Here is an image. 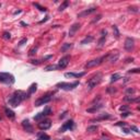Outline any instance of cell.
Returning <instances> with one entry per match:
<instances>
[{
  "label": "cell",
  "mask_w": 140,
  "mask_h": 140,
  "mask_svg": "<svg viewBox=\"0 0 140 140\" xmlns=\"http://www.w3.org/2000/svg\"><path fill=\"white\" fill-rule=\"evenodd\" d=\"M106 34H107V32L105 31V30H102V36H101V38H100L99 41V47H102L103 45L105 44V41H106Z\"/></svg>",
  "instance_id": "17"
},
{
  "label": "cell",
  "mask_w": 140,
  "mask_h": 140,
  "mask_svg": "<svg viewBox=\"0 0 140 140\" xmlns=\"http://www.w3.org/2000/svg\"><path fill=\"white\" fill-rule=\"evenodd\" d=\"M56 66H54V65H49V66H47V67L45 68V70H46V71H51V70H55L56 69Z\"/></svg>",
  "instance_id": "28"
},
{
  "label": "cell",
  "mask_w": 140,
  "mask_h": 140,
  "mask_svg": "<svg viewBox=\"0 0 140 140\" xmlns=\"http://www.w3.org/2000/svg\"><path fill=\"white\" fill-rule=\"evenodd\" d=\"M22 126H23V128H24L26 131H29V132H32V131H33L32 125L30 124V121H27V119H25V121H22Z\"/></svg>",
  "instance_id": "15"
},
{
  "label": "cell",
  "mask_w": 140,
  "mask_h": 140,
  "mask_svg": "<svg viewBox=\"0 0 140 140\" xmlns=\"http://www.w3.org/2000/svg\"><path fill=\"white\" fill-rule=\"evenodd\" d=\"M26 41H27L26 38H23L22 41H21V42L19 43V46H22V45H24V43H26Z\"/></svg>",
  "instance_id": "38"
},
{
  "label": "cell",
  "mask_w": 140,
  "mask_h": 140,
  "mask_svg": "<svg viewBox=\"0 0 140 140\" xmlns=\"http://www.w3.org/2000/svg\"><path fill=\"white\" fill-rule=\"evenodd\" d=\"M121 79V73H114L113 76H112V78H111V82L113 83V82H116L117 80H119Z\"/></svg>",
  "instance_id": "23"
},
{
  "label": "cell",
  "mask_w": 140,
  "mask_h": 140,
  "mask_svg": "<svg viewBox=\"0 0 140 140\" xmlns=\"http://www.w3.org/2000/svg\"><path fill=\"white\" fill-rule=\"evenodd\" d=\"M1 119H2V118H1V116H0V121H1Z\"/></svg>",
  "instance_id": "46"
},
{
  "label": "cell",
  "mask_w": 140,
  "mask_h": 140,
  "mask_svg": "<svg viewBox=\"0 0 140 140\" xmlns=\"http://www.w3.org/2000/svg\"><path fill=\"white\" fill-rule=\"evenodd\" d=\"M99 140H109L108 138H101V139H99Z\"/></svg>",
  "instance_id": "45"
},
{
  "label": "cell",
  "mask_w": 140,
  "mask_h": 140,
  "mask_svg": "<svg viewBox=\"0 0 140 140\" xmlns=\"http://www.w3.org/2000/svg\"><path fill=\"white\" fill-rule=\"evenodd\" d=\"M86 74V72H81V73H74V72H67L65 73V77L67 78H81Z\"/></svg>",
  "instance_id": "16"
},
{
  "label": "cell",
  "mask_w": 140,
  "mask_h": 140,
  "mask_svg": "<svg viewBox=\"0 0 140 140\" xmlns=\"http://www.w3.org/2000/svg\"><path fill=\"white\" fill-rule=\"evenodd\" d=\"M51 100V94H46V95H43L39 99L36 100L34 105L35 106H42V105H45V104H47V103H49Z\"/></svg>",
  "instance_id": "6"
},
{
  "label": "cell",
  "mask_w": 140,
  "mask_h": 140,
  "mask_svg": "<svg viewBox=\"0 0 140 140\" xmlns=\"http://www.w3.org/2000/svg\"><path fill=\"white\" fill-rule=\"evenodd\" d=\"M47 20H48V16H46V19H44V20H42V21H41V22H39V23H41V24H42V23H44V22H46V21H47Z\"/></svg>",
  "instance_id": "43"
},
{
  "label": "cell",
  "mask_w": 140,
  "mask_h": 140,
  "mask_svg": "<svg viewBox=\"0 0 140 140\" xmlns=\"http://www.w3.org/2000/svg\"><path fill=\"white\" fill-rule=\"evenodd\" d=\"M123 131H124L125 134H129V132H130V131H129V129H126V128H124V129H123Z\"/></svg>",
  "instance_id": "42"
},
{
  "label": "cell",
  "mask_w": 140,
  "mask_h": 140,
  "mask_svg": "<svg viewBox=\"0 0 140 140\" xmlns=\"http://www.w3.org/2000/svg\"><path fill=\"white\" fill-rule=\"evenodd\" d=\"M101 18H102V14H99V16H96V19H94L92 21V23H95V22H97V21H99V20H101Z\"/></svg>",
  "instance_id": "36"
},
{
  "label": "cell",
  "mask_w": 140,
  "mask_h": 140,
  "mask_svg": "<svg viewBox=\"0 0 140 140\" xmlns=\"http://www.w3.org/2000/svg\"><path fill=\"white\" fill-rule=\"evenodd\" d=\"M132 60H134V58H128V59H126V62H130Z\"/></svg>",
  "instance_id": "44"
},
{
  "label": "cell",
  "mask_w": 140,
  "mask_h": 140,
  "mask_svg": "<svg viewBox=\"0 0 140 140\" xmlns=\"http://www.w3.org/2000/svg\"><path fill=\"white\" fill-rule=\"evenodd\" d=\"M14 77L9 72H0V82L6 84H13L14 83Z\"/></svg>",
  "instance_id": "3"
},
{
  "label": "cell",
  "mask_w": 140,
  "mask_h": 140,
  "mask_svg": "<svg viewBox=\"0 0 140 140\" xmlns=\"http://www.w3.org/2000/svg\"><path fill=\"white\" fill-rule=\"evenodd\" d=\"M129 115H130L129 112H124V113L121 114V116H123V117H127V116H129Z\"/></svg>",
  "instance_id": "39"
},
{
  "label": "cell",
  "mask_w": 140,
  "mask_h": 140,
  "mask_svg": "<svg viewBox=\"0 0 140 140\" xmlns=\"http://www.w3.org/2000/svg\"><path fill=\"white\" fill-rule=\"evenodd\" d=\"M69 61H70V56H68V55H67V56L62 57L60 60H59L57 68H58V69H65V68L69 65Z\"/></svg>",
  "instance_id": "10"
},
{
  "label": "cell",
  "mask_w": 140,
  "mask_h": 140,
  "mask_svg": "<svg viewBox=\"0 0 140 140\" xmlns=\"http://www.w3.org/2000/svg\"><path fill=\"white\" fill-rule=\"evenodd\" d=\"M119 58V54H118L117 51H115V53H109L108 54V61H111V62H116L117 61V59Z\"/></svg>",
  "instance_id": "14"
},
{
  "label": "cell",
  "mask_w": 140,
  "mask_h": 140,
  "mask_svg": "<svg viewBox=\"0 0 140 140\" xmlns=\"http://www.w3.org/2000/svg\"><path fill=\"white\" fill-rule=\"evenodd\" d=\"M4 39H10L11 38V35H10V33H8V32H4L3 33V36H2Z\"/></svg>",
  "instance_id": "33"
},
{
  "label": "cell",
  "mask_w": 140,
  "mask_h": 140,
  "mask_svg": "<svg viewBox=\"0 0 140 140\" xmlns=\"http://www.w3.org/2000/svg\"><path fill=\"white\" fill-rule=\"evenodd\" d=\"M34 7H36V8H38V10H39V11H46V8H45V7H42V6H39V4H38V3H34Z\"/></svg>",
  "instance_id": "29"
},
{
  "label": "cell",
  "mask_w": 140,
  "mask_h": 140,
  "mask_svg": "<svg viewBox=\"0 0 140 140\" xmlns=\"http://www.w3.org/2000/svg\"><path fill=\"white\" fill-rule=\"evenodd\" d=\"M107 57H108V54L105 55V56H102V57L96 58V59H92V60L88 61V62L84 65V68L88 69V68H93V67H95V66H99V65H101L103 62V60L107 59Z\"/></svg>",
  "instance_id": "4"
},
{
  "label": "cell",
  "mask_w": 140,
  "mask_h": 140,
  "mask_svg": "<svg viewBox=\"0 0 140 140\" xmlns=\"http://www.w3.org/2000/svg\"><path fill=\"white\" fill-rule=\"evenodd\" d=\"M95 11H96V8H95V7H92V8H90V9L83 10L82 12H80L79 14H78V18H86V16H90L91 13L95 12Z\"/></svg>",
  "instance_id": "12"
},
{
  "label": "cell",
  "mask_w": 140,
  "mask_h": 140,
  "mask_svg": "<svg viewBox=\"0 0 140 140\" xmlns=\"http://www.w3.org/2000/svg\"><path fill=\"white\" fill-rule=\"evenodd\" d=\"M37 140H51V137L46 134H38V139Z\"/></svg>",
  "instance_id": "24"
},
{
  "label": "cell",
  "mask_w": 140,
  "mask_h": 140,
  "mask_svg": "<svg viewBox=\"0 0 140 140\" xmlns=\"http://www.w3.org/2000/svg\"><path fill=\"white\" fill-rule=\"evenodd\" d=\"M135 92H136V90L132 89V88H128V89L126 90V94H134Z\"/></svg>",
  "instance_id": "30"
},
{
  "label": "cell",
  "mask_w": 140,
  "mask_h": 140,
  "mask_svg": "<svg viewBox=\"0 0 140 140\" xmlns=\"http://www.w3.org/2000/svg\"><path fill=\"white\" fill-rule=\"evenodd\" d=\"M7 140H10V139H7Z\"/></svg>",
  "instance_id": "47"
},
{
  "label": "cell",
  "mask_w": 140,
  "mask_h": 140,
  "mask_svg": "<svg viewBox=\"0 0 140 140\" xmlns=\"http://www.w3.org/2000/svg\"><path fill=\"white\" fill-rule=\"evenodd\" d=\"M111 118V115H108V114H104L102 115V116H100L99 118H95V119H92V123L93 121H105V119H109Z\"/></svg>",
  "instance_id": "21"
},
{
  "label": "cell",
  "mask_w": 140,
  "mask_h": 140,
  "mask_svg": "<svg viewBox=\"0 0 140 140\" xmlns=\"http://www.w3.org/2000/svg\"><path fill=\"white\" fill-rule=\"evenodd\" d=\"M71 47H72V44H71V43H66V44H64V46L61 47V51L64 53V51H68V49L71 48Z\"/></svg>",
  "instance_id": "25"
},
{
  "label": "cell",
  "mask_w": 140,
  "mask_h": 140,
  "mask_svg": "<svg viewBox=\"0 0 140 140\" xmlns=\"http://www.w3.org/2000/svg\"><path fill=\"white\" fill-rule=\"evenodd\" d=\"M37 126L41 130H47L51 126V119H42V121L38 123Z\"/></svg>",
  "instance_id": "8"
},
{
  "label": "cell",
  "mask_w": 140,
  "mask_h": 140,
  "mask_svg": "<svg viewBox=\"0 0 140 140\" xmlns=\"http://www.w3.org/2000/svg\"><path fill=\"white\" fill-rule=\"evenodd\" d=\"M134 46H135V41L131 37H127L126 39H125L124 47H125L126 51H132V49H134Z\"/></svg>",
  "instance_id": "11"
},
{
  "label": "cell",
  "mask_w": 140,
  "mask_h": 140,
  "mask_svg": "<svg viewBox=\"0 0 140 140\" xmlns=\"http://www.w3.org/2000/svg\"><path fill=\"white\" fill-rule=\"evenodd\" d=\"M36 51H37V47H33L32 49L29 51V55H30V56H33V55H35Z\"/></svg>",
  "instance_id": "31"
},
{
  "label": "cell",
  "mask_w": 140,
  "mask_h": 140,
  "mask_svg": "<svg viewBox=\"0 0 140 140\" xmlns=\"http://www.w3.org/2000/svg\"><path fill=\"white\" fill-rule=\"evenodd\" d=\"M4 113H6L7 116H8L9 118H11V119H13V118L16 117V114H14V112L11 111V109H9L8 107L4 108Z\"/></svg>",
  "instance_id": "19"
},
{
  "label": "cell",
  "mask_w": 140,
  "mask_h": 140,
  "mask_svg": "<svg viewBox=\"0 0 140 140\" xmlns=\"http://www.w3.org/2000/svg\"><path fill=\"white\" fill-rule=\"evenodd\" d=\"M102 78H103V74L101 72H97V73H95V74H93V76L88 80V82H86L88 89L92 90L93 88H95V86L102 81Z\"/></svg>",
  "instance_id": "2"
},
{
  "label": "cell",
  "mask_w": 140,
  "mask_h": 140,
  "mask_svg": "<svg viewBox=\"0 0 140 140\" xmlns=\"http://www.w3.org/2000/svg\"><path fill=\"white\" fill-rule=\"evenodd\" d=\"M119 109H121L123 113H124V112H128V107H127V106H121Z\"/></svg>",
  "instance_id": "37"
},
{
  "label": "cell",
  "mask_w": 140,
  "mask_h": 140,
  "mask_svg": "<svg viewBox=\"0 0 140 140\" xmlns=\"http://www.w3.org/2000/svg\"><path fill=\"white\" fill-rule=\"evenodd\" d=\"M113 30H114V32H115V36L118 38V37H119V32H118V30H117V26L114 25V26H113Z\"/></svg>",
  "instance_id": "32"
},
{
  "label": "cell",
  "mask_w": 140,
  "mask_h": 140,
  "mask_svg": "<svg viewBox=\"0 0 140 140\" xmlns=\"http://www.w3.org/2000/svg\"><path fill=\"white\" fill-rule=\"evenodd\" d=\"M68 4H69V2H68V1H65L64 3H61L60 7H59V11H62V10H65L68 7Z\"/></svg>",
  "instance_id": "27"
},
{
  "label": "cell",
  "mask_w": 140,
  "mask_h": 140,
  "mask_svg": "<svg viewBox=\"0 0 140 140\" xmlns=\"http://www.w3.org/2000/svg\"><path fill=\"white\" fill-rule=\"evenodd\" d=\"M79 86V81H76V82L73 83H67V82H59L56 84V86L57 88H59V89H62L65 90V91H70V90L74 89L76 86Z\"/></svg>",
  "instance_id": "5"
},
{
  "label": "cell",
  "mask_w": 140,
  "mask_h": 140,
  "mask_svg": "<svg viewBox=\"0 0 140 140\" xmlns=\"http://www.w3.org/2000/svg\"><path fill=\"white\" fill-rule=\"evenodd\" d=\"M117 126H123V127H125L126 126V123H123V121H119V123H117Z\"/></svg>",
  "instance_id": "40"
},
{
  "label": "cell",
  "mask_w": 140,
  "mask_h": 140,
  "mask_svg": "<svg viewBox=\"0 0 140 140\" xmlns=\"http://www.w3.org/2000/svg\"><path fill=\"white\" fill-rule=\"evenodd\" d=\"M131 129H132V130H135L136 132H139V131H138V128L135 127V126H131V127H130V130H131Z\"/></svg>",
  "instance_id": "41"
},
{
  "label": "cell",
  "mask_w": 140,
  "mask_h": 140,
  "mask_svg": "<svg viewBox=\"0 0 140 140\" xmlns=\"http://www.w3.org/2000/svg\"><path fill=\"white\" fill-rule=\"evenodd\" d=\"M94 39V37H93L92 35H89V36H86L84 39H82L81 41V44L82 45H84V44H89V43H91V42Z\"/></svg>",
  "instance_id": "22"
},
{
  "label": "cell",
  "mask_w": 140,
  "mask_h": 140,
  "mask_svg": "<svg viewBox=\"0 0 140 140\" xmlns=\"http://www.w3.org/2000/svg\"><path fill=\"white\" fill-rule=\"evenodd\" d=\"M81 24L80 23H74L72 26H70V30H69V36H74V34L77 33V31L80 29Z\"/></svg>",
  "instance_id": "13"
},
{
  "label": "cell",
  "mask_w": 140,
  "mask_h": 140,
  "mask_svg": "<svg viewBox=\"0 0 140 140\" xmlns=\"http://www.w3.org/2000/svg\"><path fill=\"white\" fill-rule=\"evenodd\" d=\"M36 89H37V84H36V83H32V84L30 86V88H29V91H27V94H26V97H30V95L33 94V93L36 91Z\"/></svg>",
  "instance_id": "18"
},
{
  "label": "cell",
  "mask_w": 140,
  "mask_h": 140,
  "mask_svg": "<svg viewBox=\"0 0 140 140\" xmlns=\"http://www.w3.org/2000/svg\"><path fill=\"white\" fill-rule=\"evenodd\" d=\"M97 130V126H89V127L86 128V131L90 132V134H93V132H95Z\"/></svg>",
  "instance_id": "26"
},
{
  "label": "cell",
  "mask_w": 140,
  "mask_h": 140,
  "mask_svg": "<svg viewBox=\"0 0 140 140\" xmlns=\"http://www.w3.org/2000/svg\"><path fill=\"white\" fill-rule=\"evenodd\" d=\"M128 10H129V11H132V12H135V13L138 12V8H136V7H129Z\"/></svg>",
  "instance_id": "34"
},
{
  "label": "cell",
  "mask_w": 140,
  "mask_h": 140,
  "mask_svg": "<svg viewBox=\"0 0 140 140\" xmlns=\"http://www.w3.org/2000/svg\"><path fill=\"white\" fill-rule=\"evenodd\" d=\"M73 127H74V123H73L72 119H70V121H67L66 123H64V125L59 129V132H64L65 130H71V129H73Z\"/></svg>",
  "instance_id": "9"
},
{
  "label": "cell",
  "mask_w": 140,
  "mask_h": 140,
  "mask_svg": "<svg viewBox=\"0 0 140 140\" xmlns=\"http://www.w3.org/2000/svg\"><path fill=\"white\" fill-rule=\"evenodd\" d=\"M51 113V107H46L44 109L43 112H41L39 114H37V115H35L34 116V121H41L42 119H44L46 116H48V115Z\"/></svg>",
  "instance_id": "7"
},
{
  "label": "cell",
  "mask_w": 140,
  "mask_h": 140,
  "mask_svg": "<svg viewBox=\"0 0 140 140\" xmlns=\"http://www.w3.org/2000/svg\"><path fill=\"white\" fill-rule=\"evenodd\" d=\"M25 99H27L26 97V93L22 92V91H16L12 95L10 96V99L8 100V103L12 107H16V106H19L23 102V100Z\"/></svg>",
  "instance_id": "1"
},
{
  "label": "cell",
  "mask_w": 140,
  "mask_h": 140,
  "mask_svg": "<svg viewBox=\"0 0 140 140\" xmlns=\"http://www.w3.org/2000/svg\"><path fill=\"white\" fill-rule=\"evenodd\" d=\"M103 107V104L102 103H100V104H97V106H94V107H91V108H88L86 109V112L88 113H94V112H96V111H99L100 108H102Z\"/></svg>",
  "instance_id": "20"
},
{
  "label": "cell",
  "mask_w": 140,
  "mask_h": 140,
  "mask_svg": "<svg viewBox=\"0 0 140 140\" xmlns=\"http://www.w3.org/2000/svg\"><path fill=\"white\" fill-rule=\"evenodd\" d=\"M140 72V69L139 68H135V69H131L129 71V73H139Z\"/></svg>",
  "instance_id": "35"
}]
</instances>
